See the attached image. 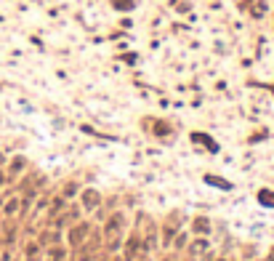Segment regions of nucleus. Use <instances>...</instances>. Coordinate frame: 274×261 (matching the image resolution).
Here are the masks:
<instances>
[{"mask_svg": "<svg viewBox=\"0 0 274 261\" xmlns=\"http://www.w3.org/2000/svg\"><path fill=\"white\" fill-rule=\"evenodd\" d=\"M266 88H269V91H272V96H274V83H272V86H266Z\"/></svg>", "mask_w": 274, "mask_h": 261, "instance_id": "nucleus-21", "label": "nucleus"}, {"mask_svg": "<svg viewBox=\"0 0 274 261\" xmlns=\"http://www.w3.org/2000/svg\"><path fill=\"white\" fill-rule=\"evenodd\" d=\"M0 184H3V176H0Z\"/></svg>", "mask_w": 274, "mask_h": 261, "instance_id": "nucleus-23", "label": "nucleus"}, {"mask_svg": "<svg viewBox=\"0 0 274 261\" xmlns=\"http://www.w3.org/2000/svg\"><path fill=\"white\" fill-rule=\"evenodd\" d=\"M64 211V197H56L54 203H51V219L56 216V213H61Z\"/></svg>", "mask_w": 274, "mask_h": 261, "instance_id": "nucleus-16", "label": "nucleus"}, {"mask_svg": "<svg viewBox=\"0 0 274 261\" xmlns=\"http://www.w3.org/2000/svg\"><path fill=\"white\" fill-rule=\"evenodd\" d=\"M202 251H205V242H195L189 253H192V256H197V253H202Z\"/></svg>", "mask_w": 274, "mask_h": 261, "instance_id": "nucleus-19", "label": "nucleus"}, {"mask_svg": "<svg viewBox=\"0 0 274 261\" xmlns=\"http://www.w3.org/2000/svg\"><path fill=\"white\" fill-rule=\"evenodd\" d=\"M192 226H195V232H197V235H208V232H210V221L205 219V216H197Z\"/></svg>", "mask_w": 274, "mask_h": 261, "instance_id": "nucleus-10", "label": "nucleus"}, {"mask_svg": "<svg viewBox=\"0 0 274 261\" xmlns=\"http://www.w3.org/2000/svg\"><path fill=\"white\" fill-rule=\"evenodd\" d=\"M0 166H3V155H0Z\"/></svg>", "mask_w": 274, "mask_h": 261, "instance_id": "nucleus-22", "label": "nucleus"}, {"mask_svg": "<svg viewBox=\"0 0 274 261\" xmlns=\"http://www.w3.org/2000/svg\"><path fill=\"white\" fill-rule=\"evenodd\" d=\"M266 261H274V248H272V253H269V259H266Z\"/></svg>", "mask_w": 274, "mask_h": 261, "instance_id": "nucleus-20", "label": "nucleus"}, {"mask_svg": "<svg viewBox=\"0 0 274 261\" xmlns=\"http://www.w3.org/2000/svg\"><path fill=\"white\" fill-rule=\"evenodd\" d=\"M205 184H216L219 189H232V181L221 179V176H205Z\"/></svg>", "mask_w": 274, "mask_h": 261, "instance_id": "nucleus-11", "label": "nucleus"}, {"mask_svg": "<svg viewBox=\"0 0 274 261\" xmlns=\"http://www.w3.org/2000/svg\"><path fill=\"white\" fill-rule=\"evenodd\" d=\"M24 166H27V160H24V157H14V160H11V168H8V173H11V176L21 173V171H24Z\"/></svg>", "mask_w": 274, "mask_h": 261, "instance_id": "nucleus-13", "label": "nucleus"}, {"mask_svg": "<svg viewBox=\"0 0 274 261\" xmlns=\"http://www.w3.org/2000/svg\"><path fill=\"white\" fill-rule=\"evenodd\" d=\"M37 251H40V245L30 242V245H27V259H37Z\"/></svg>", "mask_w": 274, "mask_h": 261, "instance_id": "nucleus-17", "label": "nucleus"}, {"mask_svg": "<svg viewBox=\"0 0 274 261\" xmlns=\"http://www.w3.org/2000/svg\"><path fill=\"white\" fill-rule=\"evenodd\" d=\"M139 248H141V240H139V235H133L128 240V245H125V261H133L136 253H139Z\"/></svg>", "mask_w": 274, "mask_h": 261, "instance_id": "nucleus-8", "label": "nucleus"}, {"mask_svg": "<svg viewBox=\"0 0 274 261\" xmlns=\"http://www.w3.org/2000/svg\"><path fill=\"white\" fill-rule=\"evenodd\" d=\"M80 216V208L77 205H70V211L64 213V216H59V226H64V224H70V221H75Z\"/></svg>", "mask_w": 274, "mask_h": 261, "instance_id": "nucleus-12", "label": "nucleus"}, {"mask_svg": "<svg viewBox=\"0 0 274 261\" xmlns=\"http://www.w3.org/2000/svg\"><path fill=\"white\" fill-rule=\"evenodd\" d=\"M258 203H261V205H269V208H274V192H269V189L258 192Z\"/></svg>", "mask_w": 274, "mask_h": 261, "instance_id": "nucleus-15", "label": "nucleus"}, {"mask_svg": "<svg viewBox=\"0 0 274 261\" xmlns=\"http://www.w3.org/2000/svg\"><path fill=\"white\" fill-rule=\"evenodd\" d=\"M192 141H197L200 147H205V149H210V152H219V144L205 133H192Z\"/></svg>", "mask_w": 274, "mask_h": 261, "instance_id": "nucleus-6", "label": "nucleus"}, {"mask_svg": "<svg viewBox=\"0 0 274 261\" xmlns=\"http://www.w3.org/2000/svg\"><path fill=\"white\" fill-rule=\"evenodd\" d=\"M85 237H88V224H75V226H72V232H70V242H72L75 248L85 240Z\"/></svg>", "mask_w": 274, "mask_h": 261, "instance_id": "nucleus-4", "label": "nucleus"}, {"mask_svg": "<svg viewBox=\"0 0 274 261\" xmlns=\"http://www.w3.org/2000/svg\"><path fill=\"white\" fill-rule=\"evenodd\" d=\"M64 256H67V251L61 245H54L48 251V261H64Z\"/></svg>", "mask_w": 274, "mask_h": 261, "instance_id": "nucleus-14", "label": "nucleus"}, {"mask_svg": "<svg viewBox=\"0 0 274 261\" xmlns=\"http://www.w3.org/2000/svg\"><path fill=\"white\" fill-rule=\"evenodd\" d=\"M117 261H123V259H117Z\"/></svg>", "mask_w": 274, "mask_h": 261, "instance_id": "nucleus-25", "label": "nucleus"}, {"mask_svg": "<svg viewBox=\"0 0 274 261\" xmlns=\"http://www.w3.org/2000/svg\"><path fill=\"white\" fill-rule=\"evenodd\" d=\"M179 224H181V213L173 211V213H170V221L165 224V229H163V242H165V245H168V242L173 240V235L179 232Z\"/></svg>", "mask_w": 274, "mask_h": 261, "instance_id": "nucleus-3", "label": "nucleus"}, {"mask_svg": "<svg viewBox=\"0 0 274 261\" xmlns=\"http://www.w3.org/2000/svg\"><path fill=\"white\" fill-rule=\"evenodd\" d=\"M80 200H83V208H88V211H91V208H96L101 203V195L96 189H85L83 195H80Z\"/></svg>", "mask_w": 274, "mask_h": 261, "instance_id": "nucleus-5", "label": "nucleus"}, {"mask_svg": "<svg viewBox=\"0 0 274 261\" xmlns=\"http://www.w3.org/2000/svg\"><path fill=\"white\" fill-rule=\"evenodd\" d=\"M16 208H19V200H8V205H5V213L11 216V213H14Z\"/></svg>", "mask_w": 274, "mask_h": 261, "instance_id": "nucleus-18", "label": "nucleus"}, {"mask_svg": "<svg viewBox=\"0 0 274 261\" xmlns=\"http://www.w3.org/2000/svg\"><path fill=\"white\" fill-rule=\"evenodd\" d=\"M266 8H269L266 0H250V16H253V19H264Z\"/></svg>", "mask_w": 274, "mask_h": 261, "instance_id": "nucleus-7", "label": "nucleus"}, {"mask_svg": "<svg viewBox=\"0 0 274 261\" xmlns=\"http://www.w3.org/2000/svg\"><path fill=\"white\" fill-rule=\"evenodd\" d=\"M27 261H35V259H27Z\"/></svg>", "mask_w": 274, "mask_h": 261, "instance_id": "nucleus-24", "label": "nucleus"}, {"mask_svg": "<svg viewBox=\"0 0 274 261\" xmlns=\"http://www.w3.org/2000/svg\"><path fill=\"white\" fill-rule=\"evenodd\" d=\"M123 224H125L123 213H115V216L107 221V226H104V242L112 248V251L120 245V237H123Z\"/></svg>", "mask_w": 274, "mask_h": 261, "instance_id": "nucleus-1", "label": "nucleus"}, {"mask_svg": "<svg viewBox=\"0 0 274 261\" xmlns=\"http://www.w3.org/2000/svg\"><path fill=\"white\" fill-rule=\"evenodd\" d=\"M110 5L115 11H123V14H128V11L136 8V0H110Z\"/></svg>", "mask_w": 274, "mask_h": 261, "instance_id": "nucleus-9", "label": "nucleus"}, {"mask_svg": "<svg viewBox=\"0 0 274 261\" xmlns=\"http://www.w3.org/2000/svg\"><path fill=\"white\" fill-rule=\"evenodd\" d=\"M141 126L149 130V133H155V136H170V133H173V128H170L168 123H165V120H155V117L141 120Z\"/></svg>", "mask_w": 274, "mask_h": 261, "instance_id": "nucleus-2", "label": "nucleus"}]
</instances>
